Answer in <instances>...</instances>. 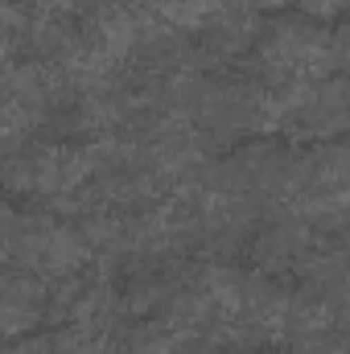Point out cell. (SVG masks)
<instances>
[{"mask_svg":"<svg viewBox=\"0 0 350 354\" xmlns=\"http://www.w3.org/2000/svg\"><path fill=\"white\" fill-rule=\"evenodd\" d=\"M169 8H174L177 21H202V17L219 12L223 0H169Z\"/></svg>","mask_w":350,"mask_h":354,"instance_id":"obj_1","label":"cell"}]
</instances>
